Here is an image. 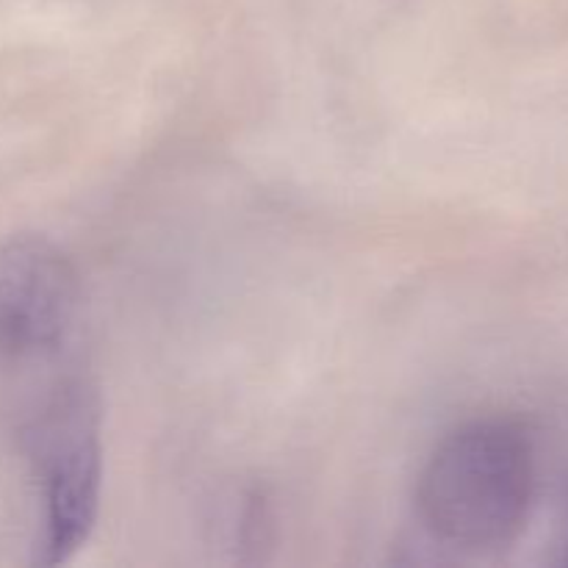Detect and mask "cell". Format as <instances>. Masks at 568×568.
<instances>
[{"mask_svg": "<svg viewBox=\"0 0 568 568\" xmlns=\"http://www.w3.org/2000/svg\"><path fill=\"white\" fill-rule=\"evenodd\" d=\"M555 564L568 566V497H566V508H564V525H560L558 544H555Z\"/></svg>", "mask_w": 568, "mask_h": 568, "instance_id": "obj_3", "label": "cell"}, {"mask_svg": "<svg viewBox=\"0 0 568 568\" xmlns=\"http://www.w3.org/2000/svg\"><path fill=\"white\" fill-rule=\"evenodd\" d=\"M81 283L44 236L0 247V416L20 442L75 399L98 392L81 338Z\"/></svg>", "mask_w": 568, "mask_h": 568, "instance_id": "obj_1", "label": "cell"}, {"mask_svg": "<svg viewBox=\"0 0 568 568\" xmlns=\"http://www.w3.org/2000/svg\"><path fill=\"white\" fill-rule=\"evenodd\" d=\"M536 503V449L510 419H475L442 438L416 486L425 530L444 549L488 555L514 547Z\"/></svg>", "mask_w": 568, "mask_h": 568, "instance_id": "obj_2", "label": "cell"}]
</instances>
